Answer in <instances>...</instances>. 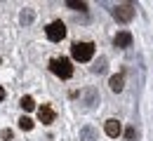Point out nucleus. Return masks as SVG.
Instances as JSON below:
<instances>
[{"instance_id":"nucleus-1","label":"nucleus","mask_w":153,"mask_h":141,"mask_svg":"<svg viewBox=\"0 0 153 141\" xmlns=\"http://www.w3.org/2000/svg\"><path fill=\"white\" fill-rule=\"evenodd\" d=\"M50 71L61 78V80H68L71 75H73V66H71V59H66V57H57V59L50 61Z\"/></svg>"},{"instance_id":"nucleus-2","label":"nucleus","mask_w":153,"mask_h":141,"mask_svg":"<svg viewBox=\"0 0 153 141\" xmlns=\"http://www.w3.org/2000/svg\"><path fill=\"white\" fill-rule=\"evenodd\" d=\"M71 54H73V59L76 61H90L94 57V45L92 42H73V47H71Z\"/></svg>"},{"instance_id":"nucleus-3","label":"nucleus","mask_w":153,"mask_h":141,"mask_svg":"<svg viewBox=\"0 0 153 141\" xmlns=\"http://www.w3.org/2000/svg\"><path fill=\"white\" fill-rule=\"evenodd\" d=\"M45 35H47L52 42L64 40V38H66V26H64V21H52V24H47Z\"/></svg>"},{"instance_id":"nucleus-4","label":"nucleus","mask_w":153,"mask_h":141,"mask_svg":"<svg viewBox=\"0 0 153 141\" xmlns=\"http://www.w3.org/2000/svg\"><path fill=\"white\" fill-rule=\"evenodd\" d=\"M113 17H115V21H120V24L132 21V19H134V5L125 2V5H118V7H113Z\"/></svg>"},{"instance_id":"nucleus-5","label":"nucleus","mask_w":153,"mask_h":141,"mask_svg":"<svg viewBox=\"0 0 153 141\" xmlns=\"http://www.w3.org/2000/svg\"><path fill=\"white\" fill-rule=\"evenodd\" d=\"M38 118H40L42 125H52V122H54V108L47 106V103H42L38 108Z\"/></svg>"},{"instance_id":"nucleus-6","label":"nucleus","mask_w":153,"mask_h":141,"mask_svg":"<svg viewBox=\"0 0 153 141\" xmlns=\"http://www.w3.org/2000/svg\"><path fill=\"white\" fill-rule=\"evenodd\" d=\"M104 129H106V134H108L111 139H115V137H120V132H123V125H120V120L111 118V120H106Z\"/></svg>"},{"instance_id":"nucleus-7","label":"nucleus","mask_w":153,"mask_h":141,"mask_svg":"<svg viewBox=\"0 0 153 141\" xmlns=\"http://www.w3.org/2000/svg\"><path fill=\"white\" fill-rule=\"evenodd\" d=\"M130 42H132V33H130V31H120V33H115V38H113L115 47H130Z\"/></svg>"},{"instance_id":"nucleus-8","label":"nucleus","mask_w":153,"mask_h":141,"mask_svg":"<svg viewBox=\"0 0 153 141\" xmlns=\"http://www.w3.org/2000/svg\"><path fill=\"white\" fill-rule=\"evenodd\" d=\"M108 87H111V92H123V87H125V78H123V73H115L108 78Z\"/></svg>"},{"instance_id":"nucleus-9","label":"nucleus","mask_w":153,"mask_h":141,"mask_svg":"<svg viewBox=\"0 0 153 141\" xmlns=\"http://www.w3.org/2000/svg\"><path fill=\"white\" fill-rule=\"evenodd\" d=\"M21 108H24V111H33V108H36V101H33V97H21Z\"/></svg>"},{"instance_id":"nucleus-10","label":"nucleus","mask_w":153,"mask_h":141,"mask_svg":"<svg viewBox=\"0 0 153 141\" xmlns=\"http://www.w3.org/2000/svg\"><path fill=\"white\" fill-rule=\"evenodd\" d=\"M19 127H21V129H26V132H28V129H33V120L24 115V118H21V120H19Z\"/></svg>"},{"instance_id":"nucleus-11","label":"nucleus","mask_w":153,"mask_h":141,"mask_svg":"<svg viewBox=\"0 0 153 141\" xmlns=\"http://www.w3.org/2000/svg\"><path fill=\"white\" fill-rule=\"evenodd\" d=\"M125 139H127V141H134V139H137V132H134V127H127V129H125Z\"/></svg>"},{"instance_id":"nucleus-12","label":"nucleus","mask_w":153,"mask_h":141,"mask_svg":"<svg viewBox=\"0 0 153 141\" xmlns=\"http://www.w3.org/2000/svg\"><path fill=\"white\" fill-rule=\"evenodd\" d=\"M68 7H76V10H85L87 5H85V2H76V0H68Z\"/></svg>"},{"instance_id":"nucleus-13","label":"nucleus","mask_w":153,"mask_h":141,"mask_svg":"<svg viewBox=\"0 0 153 141\" xmlns=\"http://www.w3.org/2000/svg\"><path fill=\"white\" fill-rule=\"evenodd\" d=\"M82 139H85V141H92V127H85V129H82Z\"/></svg>"},{"instance_id":"nucleus-14","label":"nucleus","mask_w":153,"mask_h":141,"mask_svg":"<svg viewBox=\"0 0 153 141\" xmlns=\"http://www.w3.org/2000/svg\"><path fill=\"white\" fill-rule=\"evenodd\" d=\"M2 139H12V129H2Z\"/></svg>"},{"instance_id":"nucleus-15","label":"nucleus","mask_w":153,"mask_h":141,"mask_svg":"<svg viewBox=\"0 0 153 141\" xmlns=\"http://www.w3.org/2000/svg\"><path fill=\"white\" fill-rule=\"evenodd\" d=\"M5 99V89H2V87H0V101Z\"/></svg>"}]
</instances>
